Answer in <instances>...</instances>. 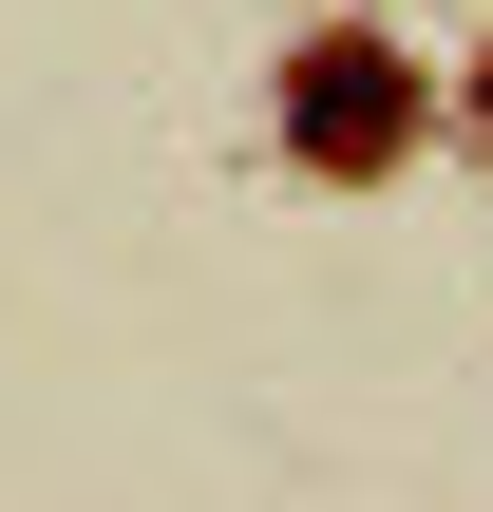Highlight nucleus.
Wrapping results in <instances>:
<instances>
[{
	"label": "nucleus",
	"mask_w": 493,
	"mask_h": 512,
	"mask_svg": "<svg viewBox=\"0 0 493 512\" xmlns=\"http://www.w3.org/2000/svg\"><path fill=\"white\" fill-rule=\"evenodd\" d=\"M399 114H418V76H399L380 38H323V57L285 76V133H304L323 171H361V152H399Z\"/></svg>",
	"instance_id": "nucleus-1"
}]
</instances>
